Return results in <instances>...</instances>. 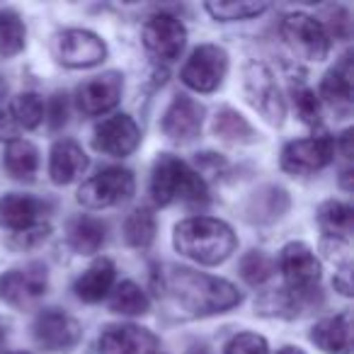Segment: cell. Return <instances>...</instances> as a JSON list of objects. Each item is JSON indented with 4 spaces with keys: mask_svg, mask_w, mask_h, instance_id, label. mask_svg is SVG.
I'll return each instance as SVG.
<instances>
[{
    "mask_svg": "<svg viewBox=\"0 0 354 354\" xmlns=\"http://www.w3.org/2000/svg\"><path fill=\"white\" fill-rule=\"evenodd\" d=\"M17 136V124L10 112L0 109V141H15Z\"/></svg>",
    "mask_w": 354,
    "mask_h": 354,
    "instance_id": "obj_39",
    "label": "cell"
},
{
    "mask_svg": "<svg viewBox=\"0 0 354 354\" xmlns=\"http://www.w3.org/2000/svg\"><path fill=\"white\" fill-rule=\"evenodd\" d=\"M88 170V156L75 141H56L49 158V175L56 185H68Z\"/></svg>",
    "mask_w": 354,
    "mask_h": 354,
    "instance_id": "obj_18",
    "label": "cell"
},
{
    "mask_svg": "<svg viewBox=\"0 0 354 354\" xmlns=\"http://www.w3.org/2000/svg\"><path fill=\"white\" fill-rule=\"evenodd\" d=\"M214 133L228 143H252L255 141V129L250 127L245 117L236 109H221L214 119Z\"/></svg>",
    "mask_w": 354,
    "mask_h": 354,
    "instance_id": "obj_26",
    "label": "cell"
},
{
    "mask_svg": "<svg viewBox=\"0 0 354 354\" xmlns=\"http://www.w3.org/2000/svg\"><path fill=\"white\" fill-rule=\"evenodd\" d=\"M279 270L291 291L308 294V291H315V286H318L320 262L306 243H289V245L281 248Z\"/></svg>",
    "mask_w": 354,
    "mask_h": 354,
    "instance_id": "obj_10",
    "label": "cell"
},
{
    "mask_svg": "<svg viewBox=\"0 0 354 354\" xmlns=\"http://www.w3.org/2000/svg\"><path fill=\"white\" fill-rule=\"evenodd\" d=\"M320 250L325 252L330 262L339 265V270H349V257H352V245H349L347 238H335V236H325L320 243Z\"/></svg>",
    "mask_w": 354,
    "mask_h": 354,
    "instance_id": "obj_35",
    "label": "cell"
},
{
    "mask_svg": "<svg viewBox=\"0 0 354 354\" xmlns=\"http://www.w3.org/2000/svg\"><path fill=\"white\" fill-rule=\"evenodd\" d=\"M39 202L27 194H6L0 197V228L22 233L37 226L39 218Z\"/></svg>",
    "mask_w": 354,
    "mask_h": 354,
    "instance_id": "obj_21",
    "label": "cell"
},
{
    "mask_svg": "<svg viewBox=\"0 0 354 354\" xmlns=\"http://www.w3.org/2000/svg\"><path fill=\"white\" fill-rule=\"evenodd\" d=\"M148 306H151V301H148L146 291L133 281L117 284V289L112 291V299H109V308L122 315H143Z\"/></svg>",
    "mask_w": 354,
    "mask_h": 354,
    "instance_id": "obj_28",
    "label": "cell"
},
{
    "mask_svg": "<svg viewBox=\"0 0 354 354\" xmlns=\"http://www.w3.org/2000/svg\"><path fill=\"white\" fill-rule=\"evenodd\" d=\"M204 122V107L187 95H177L162 114V131L170 141L187 143L199 136Z\"/></svg>",
    "mask_w": 354,
    "mask_h": 354,
    "instance_id": "obj_15",
    "label": "cell"
},
{
    "mask_svg": "<svg viewBox=\"0 0 354 354\" xmlns=\"http://www.w3.org/2000/svg\"><path fill=\"white\" fill-rule=\"evenodd\" d=\"M228 71V54L216 44H204L192 51L189 61L185 64L183 83L197 93H214L223 83Z\"/></svg>",
    "mask_w": 354,
    "mask_h": 354,
    "instance_id": "obj_7",
    "label": "cell"
},
{
    "mask_svg": "<svg viewBox=\"0 0 354 354\" xmlns=\"http://www.w3.org/2000/svg\"><path fill=\"white\" fill-rule=\"evenodd\" d=\"M226 354H267V339L255 333H241L226 344Z\"/></svg>",
    "mask_w": 354,
    "mask_h": 354,
    "instance_id": "obj_36",
    "label": "cell"
},
{
    "mask_svg": "<svg viewBox=\"0 0 354 354\" xmlns=\"http://www.w3.org/2000/svg\"><path fill=\"white\" fill-rule=\"evenodd\" d=\"M281 37L294 54L306 61H323L330 51V35L325 25L306 12H291L281 20Z\"/></svg>",
    "mask_w": 354,
    "mask_h": 354,
    "instance_id": "obj_5",
    "label": "cell"
},
{
    "mask_svg": "<svg viewBox=\"0 0 354 354\" xmlns=\"http://www.w3.org/2000/svg\"><path fill=\"white\" fill-rule=\"evenodd\" d=\"M8 354H27V352H8Z\"/></svg>",
    "mask_w": 354,
    "mask_h": 354,
    "instance_id": "obj_42",
    "label": "cell"
},
{
    "mask_svg": "<svg viewBox=\"0 0 354 354\" xmlns=\"http://www.w3.org/2000/svg\"><path fill=\"white\" fill-rule=\"evenodd\" d=\"M100 354H156L158 337L138 325H109L97 339Z\"/></svg>",
    "mask_w": 354,
    "mask_h": 354,
    "instance_id": "obj_16",
    "label": "cell"
},
{
    "mask_svg": "<svg viewBox=\"0 0 354 354\" xmlns=\"http://www.w3.org/2000/svg\"><path fill=\"white\" fill-rule=\"evenodd\" d=\"M318 221L328 236L347 238L349 241V233H352V223H354L352 207L342 202H325L318 212Z\"/></svg>",
    "mask_w": 354,
    "mask_h": 354,
    "instance_id": "obj_29",
    "label": "cell"
},
{
    "mask_svg": "<svg viewBox=\"0 0 354 354\" xmlns=\"http://www.w3.org/2000/svg\"><path fill=\"white\" fill-rule=\"evenodd\" d=\"M46 267L30 265L22 270H10L0 277V299L10 304L12 308H30L44 296L46 291Z\"/></svg>",
    "mask_w": 354,
    "mask_h": 354,
    "instance_id": "obj_9",
    "label": "cell"
},
{
    "mask_svg": "<svg viewBox=\"0 0 354 354\" xmlns=\"http://www.w3.org/2000/svg\"><path fill=\"white\" fill-rule=\"evenodd\" d=\"M124 238L133 248H148L156 238V216L148 209H136L124 221Z\"/></svg>",
    "mask_w": 354,
    "mask_h": 354,
    "instance_id": "obj_30",
    "label": "cell"
},
{
    "mask_svg": "<svg viewBox=\"0 0 354 354\" xmlns=\"http://www.w3.org/2000/svg\"><path fill=\"white\" fill-rule=\"evenodd\" d=\"M294 107H296V112H299V117L304 124L315 127V124L320 122V102H318V97H315L313 90L296 88L294 90Z\"/></svg>",
    "mask_w": 354,
    "mask_h": 354,
    "instance_id": "obj_34",
    "label": "cell"
},
{
    "mask_svg": "<svg viewBox=\"0 0 354 354\" xmlns=\"http://www.w3.org/2000/svg\"><path fill=\"white\" fill-rule=\"evenodd\" d=\"M3 162L15 180H32L37 167H39V151H37L35 143L25 141V138H15V141L8 143Z\"/></svg>",
    "mask_w": 354,
    "mask_h": 354,
    "instance_id": "obj_24",
    "label": "cell"
},
{
    "mask_svg": "<svg viewBox=\"0 0 354 354\" xmlns=\"http://www.w3.org/2000/svg\"><path fill=\"white\" fill-rule=\"evenodd\" d=\"M243 88H245V97L262 117L270 124L279 127L286 117V102L281 97V90L277 85V78L265 64L250 61L243 71Z\"/></svg>",
    "mask_w": 354,
    "mask_h": 354,
    "instance_id": "obj_4",
    "label": "cell"
},
{
    "mask_svg": "<svg viewBox=\"0 0 354 354\" xmlns=\"http://www.w3.org/2000/svg\"><path fill=\"white\" fill-rule=\"evenodd\" d=\"M35 339L49 352H68L78 344L80 325L59 308H46L35 318Z\"/></svg>",
    "mask_w": 354,
    "mask_h": 354,
    "instance_id": "obj_11",
    "label": "cell"
},
{
    "mask_svg": "<svg viewBox=\"0 0 354 354\" xmlns=\"http://www.w3.org/2000/svg\"><path fill=\"white\" fill-rule=\"evenodd\" d=\"M267 3H209L207 10L212 12L216 20L221 22H233V20H250V17H257L267 10Z\"/></svg>",
    "mask_w": 354,
    "mask_h": 354,
    "instance_id": "obj_32",
    "label": "cell"
},
{
    "mask_svg": "<svg viewBox=\"0 0 354 354\" xmlns=\"http://www.w3.org/2000/svg\"><path fill=\"white\" fill-rule=\"evenodd\" d=\"M313 294V291H308ZM308 294H301V291H291V289H279V291H272V294H265L260 301H257V308L260 313L265 315H279V318H294L299 315L301 310L306 308V296Z\"/></svg>",
    "mask_w": 354,
    "mask_h": 354,
    "instance_id": "obj_25",
    "label": "cell"
},
{
    "mask_svg": "<svg viewBox=\"0 0 354 354\" xmlns=\"http://www.w3.org/2000/svg\"><path fill=\"white\" fill-rule=\"evenodd\" d=\"M56 56L71 68H93L107 56V46L88 30H66L56 39Z\"/></svg>",
    "mask_w": 354,
    "mask_h": 354,
    "instance_id": "obj_13",
    "label": "cell"
},
{
    "mask_svg": "<svg viewBox=\"0 0 354 354\" xmlns=\"http://www.w3.org/2000/svg\"><path fill=\"white\" fill-rule=\"evenodd\" d=\"M337 143L330 136L320 133V136L301 138V141L286 143L281 151V167L291 175H308V172H318L325 165H330Z\"/></svg>",
    "mask_w": 354,
    "mask_h": 354,
    "instance_id": "obj_8",
    "label": "cell"
},
{
    "mask_svg": "<svg viewBox=\"0 0 354 354\" xmlns=\"http://www.w3.org/2000/svg\"><path fill=\"white\" fill-rule=\"evenodd\" d=\"M151 194L153 202L160 204V207H167V204L177 202V199L187 204H199L207 202V183L185 160L162 153L153 162Z\"/></svg>",
    "mask_w": 354,
    "mask_h": 354,
    "instance_id": "obj_3",
    "label": "cell"
},
{
    "mask_svg": "<svg viewBox=\"0 0 354 354\" xmlns=\"http://www.w3.org/2000/svg\"><path fill=\"white\" fill-rule=\"evenodd\" d=\"M172 243L180 255L209 267L226 262L238 248L233 228L212 216H194L180 221L175 226Z\"/></svg>",
    "mask_w": 354,
    "mask_h": 354,
    "instance_id": "obj_2",
    "label": "cell"
},
{
    "mask_svg": "<svg viewBox=\"0 0 354 354\" xmlns=\"http://www.w3.org/2000/svg\"><path fill=\"white\" fill-rule=\"evenodd\" d=\"M310 339L325 354H349L352 352V318L349 313H339L313 325Z\"/></svg>",
    "mask_w": 354,
    "mask_h": 354,
    "instance_id": "obj_19",
    "label": "cell"
},
{
    "mask_svg": "<svg viewBox=\"0 0 354 354\" xmlns=\"http://www.w3.org/2000/svg\"><path fill=\"white\" fill-rule=\"evenodd\" d=\"M165 284L177 304L194 315L223 313L241 304V291L231 281L202 274L189 267H172Z\"/></svg>",
    "mask_w": 354,
    "mask_h": 354,
    "instance_id": "obj_1",
    "label": "cell"
},
{
    "mask_svg": "<svg viewBox=\"0 0 354 354\" xmlns=\"http://www.w3.org/2000/svg\"><path fill=\"white\" fill-rule=\"evenodd\" d=\"M114 277H117L114 262L107 260V257H102V260L93 262V265L78 277L73 291L80 301H85V304H97V301H102L104 296L112 291Z\"/></svg>",
    "mask_w": 354,
    "mask_h": 354,
    "instance_id": "obj_20",
    "label": "cell"
},
{
    "mask_svg": "<svg viewBox=\"0 0 354 354\" xmlns=\"http://www.w3.org/2000/svg\"><path fill=\"white\" fill-rule=\"evenodd\" d=\"M352 131H344L342 138H339V143H342V156L344 158H352Z\"/></svg>",
    "mask_w": 354,
    "mask_h": 354,
    "instance_id": "obj_40",
    "label": "cell"
},
{
    "mask_svg": "<svg viewBox=\"0 0 354 354\" xmlns=\"http://www.w3.org/2000/svg\"><path fill=\"white\" fill-rule=\"evenodd\" d=\"M185 41H187V30L175 15H153L151 20L143 27V44L151 51L153 56L162 61H172L180 56V51L185 49Z\"/></svg>",
    "mask_w": 354,
    "mask_h": 354,
    "instance_id": "obj_12",
    "label": "cell"
},
{
    "mask_svg": "<svg viewBox=\"0 0 354 354\" xmlns=\"http://www.w3.org/2000/svg\"><path fill=\"white\" fill-rule=\"evenodd\" d=\"M272 274H274V265H272V260L265 255V252L250 250L241 260V277L248 281V284H252V286L265 284Z\"/></svg>",
    "mask_w": 354,
    "mask_h": 354,
    "instance_id": "obj_33",
    "label": "cell"
},
{
    "mask_svg": "<svg viewBox=\"0 0 354 354\" xmlns=\"http://www.w3.org/2000/svg\"><path fill=\"white\" fill-rule=\"evenodd\" d=\"M27 30L20 15L12 10H0V56L10 59L25 49Z\"/></svg>",
    "mask_w": 354,
    "mask_h": 354,
    "instance_id": "obj_27",
    "label": "cell"
},
{
    "mask_svg": "<svg viewBox=\"0 0 354 354\" xmlns=\"http://www.w3.org/2000/svg\"><path fill=\"white\" fill-rule=\"evenodd\" d=\"M124 80L119 73H102L85 80L78 88V107L85 114H104L112 107H117L122 97Z\"/></svg>",
    "mask_w": 354,
    "mask_h": 354,
    "instance_id": "obj_17",
    "label": "cell"
},
{
    "mask_svg": "<svg viewBox=\"0 0 354 354\" xmlns=\"http://www.w3.org/2000/svg\"><path fill=\"white\" fill-rule=\"evenodd\" d=\"M49 233H51L49 223H37V226L27 228V231L15 233V236H12V241H10V245L17 248V250H27V248H35V245H39L41 241H46V238H49Z\"/></svg>",
    "mask_w": 354,
    "mask_h": 354,
    "instance_id": "obj_37",
    "label": "cell"
},
{
    "mask_svg": "<svg viewBox=\"0 0 354 354\" xmlns=\"http://www.w3.org/2000/svg\"><path fill=\"white\" fill-rule=\"evenodd\" d=\"M352 56H344V61L339 66H335L328 75L323 78V85H320V95L325 97V102H330L335 109H342L347 112L352 107V64H349Z\"/></svg>",
    "mask_w": 354,
    "mask_h": 354,
    "instance_id": "obj_22",
    "label": "cell"
},
{
    "mask_svg": "<svg viewBox=\"0 0 354 354\" xmlns=\"http://www.w3.org/2000/svg\"><path fill=\"white\" fill-rule=\"evenodd\" d=\"M46 119H49L51 131H59L64 129L66 119H68V102H66V95H54L49 102V109H46Z\"/></svg>",
    "mask_w": 354,
    "mask_h": 354,
    "instance_id": "obj_38",
    "label": "cell"
},
{
    "mask_svg": "<svg viewBox=\"0 0 354 354\" xmlns=\"http://www.w3.org/2000/svg\"><path fill=\"white\" fill-rule=\"evenodd\" d=\"M104 243V223L93 216H78L68 226V245L80 255H93Z\"/></svg>",
    "mask_w": 354,
    "mask_h": 354,
    "instance_id": "obj_23",
    "label": "cell"
},
{
    "mask_svg": "<svg viewBox=\"0 0 354 354\" xmlns=\"http://www.w3.org/2000/svg\"><path fill=\"white\" fill-rule=\"evenodd\" d=\"M156 354H158V352H156Z\"/></svg>",
    "mask_w": 354,
    "mask_h": 354,
    "instance_id": "obj_43",
    "label": "cell"
},
{
    "mask_svg": "<svg viewBox=\"0 0 354 354\" xmlns=\"http://www.w3.org/2000/svg\"><path fill=\"white\" fill-rule=\"evenodd\" d=\"M277 354H304V352H301L299 347H281Z\"/></svg>",
    "mask_w": 354,
    "mask_h": 354,
    "instance_id": "obj_41",
    "label": "cell"
},
{
    "mask_svg": "<svg viewBox=\"0 0 354 354\" xmlns=\"http://www.w3.org/2000/svg\"><path fill=\"white\" fill-rule=\"evenodd\" d=\"M133 175L124 167H107L100 175L90 177L78 189V202L88 209H107L124 202L133 194Z\"/></svg>",
    "mask_w": 354,
    "mask_h": 354,
    "instance_id": "obj_6",
    "label": "cell"
},
{
    "mask_svg": "<svg viewBox=\"0 0 354 354\" xmlns=\"http://www.w3.org/2000/svg\"><path fill=\"white\" fill-rule=\"evenodd\" d=\"M93 143L100 153L124 158L136 151V146L141 143V131H138L136 122L129 114H114V117L102 119L95 127Z\"/></svg>",
    "mask_w": 354,
    "mask_h": 354,
    "instance_id": "obj_14",
    "label": "cell"
},
{
    "mask_svg": "<svg viewBox=\"0 0 354 354\" xmlns=\"http://www.w3.org/2000/svg\"><path fill=\"white\" fill-rule=\"evenodd\" d=\"M12 119L17 127L25 129H37L44 119V102L37 93H22L12 102Z\"/></svg>",
    "mask_w": 354,
    "mask_h": 354,
    "instance_id": "obj_31",
    "label": "cell"
}]
</instances>
